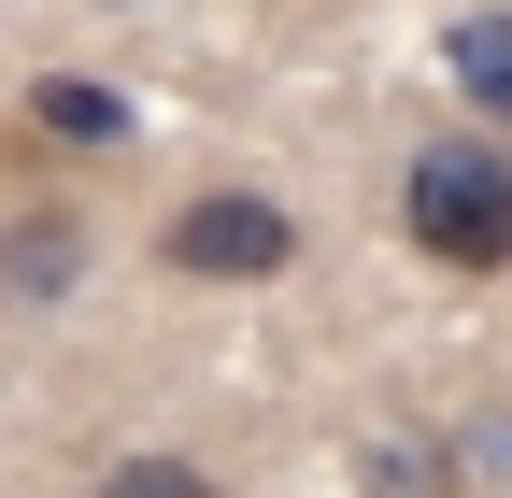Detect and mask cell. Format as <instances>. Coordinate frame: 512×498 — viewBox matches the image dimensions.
Segmentation results:
<instances>
[{
  "instance_id": "cell-6",
  "label": "cell",
  "mask_w": 512,
  "mask_h": 498,
  "mask_svg": "<svg viewBox=\"0 0 512 498\" xmlns=\"http://www.w3.org/2000/svg\"><path fill=\"white\" fill-rule=\"evenodd\" d=\"M100 498H228V484L185 470V456H128V470H100Z\"/></svg>"
},
{
  "instance_id": "cell-4",
  "label": "cell",
  "mask_w": 512,
  "mask_h": 498,
  "mask_svg": "<svg viewBox=\"0 0 512 498\" xmlns=\"http://www.w3.org/2000/svg\"><path fill=\"white\" fill-rule=\"evenodd\" d=\"M0 285H15V299H57V285H72V214L0 228Z\"/></svg>"
},
{
  "instance_id": "cell-2",
  "label": "cell",
  "mask_w": 512,
  "mask_h": 498,
  "mask_svg": "<svg viewBox=\"0 0 512 498\" xmlns=\"http://www.w3.org/2000/svg\"><path fill=\"white\" fill-rule=\"evenodd\" d=\"M285 257H299V214L256 200V185H214V200L171 214V271H185V285H271Z\"/></svg>"
},
{
  "instance_id": "cell-5",
  "label": "cell",
  "mask_w": 512,
  "mask_h": 498,
  "mask_svg": "<svg viewBox=\"0 0 512 498\" xmlns=\"http://www.w3.org/2000/svg\"><path fill=\"white\" fill-rule=\"evenodd\" d=\"M456 86H470L484 114H512V15H470V29H456Z\"/></svg>"
},
{
  "instance_id": "cell-3",
  "label": "cell",
  "mask_w": 512,
  "mask_h": 498,
  "mask_svg": "<svg viewBox=\"0 0 512 498\" xmlns=\"http://www.w3.org/2000/svg\"><path fill=\"white\" fill-rule=\"evenodd\" d=\"M128 143V100L86 86V72H43L29 86V157H114Z\"/></svg>"
},
{
  "instance_id": "cell-1",
  "label": "cell",
  "mask_w": 512,
  "mask_h": 498,
  "mask_svg": "<svg viewBox=\"0 0 512 498\" xmlns=\"http://www.w3.org/2000/svg\"><path fill=\"white\" fill-rule=\"evenodd\" d=\"M399 228L441 271H512V157L498 143H427L399 185Z\"/></svg>"
}]
</instances>
